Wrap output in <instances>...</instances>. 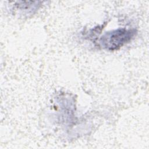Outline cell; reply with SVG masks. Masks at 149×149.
<instances>
[{
    "mask_svg": "<svg viewBox=\"0 0 149 149\" xmlns=\"http://www.w3.org/2000/svg\"><path fill=\"white\" fill-rule=\"evenodd\" d=\"M134 34V30L119 29L108 33L102 37V43L108 49L114 50L129 42Z\"/></svg>",
    "mask_w": 149,
    "mask_h": 149,
    "instance_id": "6da1fadb",
    "label": "cell"
}]
</instances>
